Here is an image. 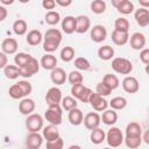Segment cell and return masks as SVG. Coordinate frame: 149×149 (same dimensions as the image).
Segmentation results:
<instances>
[{
  "label": "cell",
  "mask_w": 149,
  "mask_h": 149,
  "mask_svg": "<svg viewBox=\"0 0 149 149\" xmlns=\"http://www.w3.org/2000/svg\"><path fill=\"white\" fill-rule=\"evenodd\" d=\"M63 35L59 29L50 28L44 33L43 36V49L45 52H54L58 49L62 43Z\"/></svg>",
  "instance_id": "1"
},
{
  "label": "cell",
  "mask_w": 149,
  "mask_h": 149,
  "mask_svg": "<svg viewBox=\"0 0 149 149\" xmlns=\"http://www.w3.org/2000/svg\"><path fill=\"white\" fill-rule=\"evenodd\" d=\"M63 108L61 107V105H50L48 106L47 111L44 112V119L55 126H58L62 123L63 120Z\"/></svg>",
  "instance_id": "2"
},
{
  "label": "cell",
  "mask_w": 149,
  "mask_h": 149,
  "mask_svg": "<svg viewBox=\"0 0 149 149\" xmlns=\"http://www.w3.org/2000/svg\"><path fill=\"white\" fill-rule=\"evenodd\" d=\"M112 69L119 74H129L133 71V64L125 57H115L112 61Z\"/></svg>",
  "instance_id": "3"
},
{
  "label": "cell",
  "mask_w": 149,
  "mask_h": 149,
  "mask_svg": "<svg viewBox=\"0 0 149 149\" xmlns=\"http://www.w3.org/2000/svg\"><path fill=\"white\" fill-rule=\"evenodd\" d=\"M105 141L107 142V144L112 148H118L123 143V134L121 132L120 128L118 127H112L108 129V132L106 133V139Z\"/></svg>",
  "instance_id": "4"
},
{
  "label": "cell",
  "mask_w": 149,
  "mask_h": 149,
  "mask_svg": "<svg viewBox=\"0 0 149 149\" xmlns=\"http://www.w3.org/2000/svg\"><path fill=\"white\" fill-rule=\"evenodd\" d=\"M40 68H41L40 62H38L36 58L31 57L23 66L19 68V70H20V76L23 77V78H30V77H33L34 74H36V73L40 71Z\"/></svg>",
  "instance_id": "5"
},
{
  "label": "cell",
  "mask_w": 149,
  "mask_h": 149,
  "mask_svg": "<svg viewBox=\"0 0 149 149\" xmlns=\"http://www.w3.org/2000/svg\"><path fill=\"white\" fill-rule=\"evenodd\" d=\"M43 116L38 113H30L26 119V128L28 132H40L43 128Z\"/></svg>",
  "instance_id": "6"
},
{
  "label": "cell",
  "mask_w": 149,
  "mask_h": 149,
  "mask_svg": "<svg viewBox=\"0 0 149 149\" xmlns=\"http://www.w3.org/2000/svg\"><path fill=\"white\" fill-rule=\"evenodd\" d=\"M90 105L95 112H102L108 107V101L105 99V97L98 94L97 92H92L88 99Z\"/></svg>",
  "instance_id": "7"
},
{
  "label": "cell",
  "mask_w": 149,
  "mask_h": 149,
  "mask_svg": "<svg viewBox=\"0 0 149 149\" xmlns=\"http://www.w3.org/2000/svg\"><path fill=\"white\" fill-rule=\"evenodd\" d=\"M90 33V37L95 43H101L107 38V29L102 24H95L93 26Z\"/></svg>",
  "instance_id": "8"
},
{
  "label": "cell",
  "mask_w": 149,
  "mask_h": 149,
  "mask_svg": "<svg viewBox=\"0 0 149 149\" xmlns=\"http://www.w3.org/2000/svg\"><path fill=\"white\" fill-rule=\"evenodd\" d=\"M62 91L54 86V87H50L47 93H45V102L48 106L50 105H61V101H62Z\"/></svg>",
  "instance_id": "9"
},
{
  "label": "cell",
  "mask_w": 149,
  "mask_h": 149,
  "mask_svg": "<svg viewBox=\"0 0 149 149\" xmlns=\"http://www.w3.org/2000/svg\"><path fill=\"white\" fill-rule=\"evenodd\" d=\"M43 136L38 132H29L26 137V147L29 149H38L43 144Z\"/></svg>",
  "instance_id": "10"
},
{
  "label": "cell",
  "mask_w": 149,
  "mask_h": 149,
  "mask_svg": "<svg viewBox=\"0 0 149 149\" xmlns=\"http://www.w3.org/2000/svg\"><path fill=\"white\" fill-rule=\"evenodd\" d=\"M128 42H129L132 49H134V50H141V49H143L146 47L147 40H146L144 34H142L140 31H136V33H134V34H132L129 36Z\"/></svg>",
  "instance_id": "11"
},
{
  "label": "cell",
  "mask_w": 149,
  "mask_h": 149,
  "mask_svg": "<svg viewBox=\"0 0 149 149\" xmlns=\"http://www.w3.org/2000/svg\"><path fill=\"white\" fill-rule=\"evenodd\" d=\"M122 88L125 92L127 93H136L139 90H140V84H139V80L133 77V76H126L123 79H122Z\"/></svg>",
  "instance_id": "12"
},
{
  "label": "cell",
  "mask_w": 149,
  "mask_h": 149,
  "mask_svg": "<svg viewBox=\"0 0 149 149\" xmlns=\"http://www.w3.org/2000/svg\"><path fill=\"white\" fill-rule=\"evenodd\" d=\"M100 122H101V119H100V115L97 112H90L83 119V123H84L85 128L88 129V130H92L93 128L99 127Z\"/></svg>",
  "instance_id": "13"
},
{
  "label": "cell",
  "mask_w": 149,
  "mask_h": 149,
  "mask_svg": "<svg viewBox=\"0 0 149 149\" xmlns=\"http://www.w3.org/2000/svg\"><path fill=\"white\" fill-rule=\"evenodd\" d=\"M134 19L136 21V23L142 27V28H146L149 26V9L148 8H139L134 12Z\"/></svg>",
  "instance_id": "14"
},
{
  "label": "cell",
  "mask_w": 149,
  "mask_h": 149,
  "mask_svg": "<svg viewBox=\"0 0 149 149\" xmlns=\"http://www.w3.org/2000/svg\"><path fill=\"white\" fill-rule=\"evenodd\" d=\"M91 28V20L87 15H78L76 16V33L84 34Z\"/></svg>",
  "instance_id": "15"
},
{
  "label": "cell",
  "mask_w": 149,
  "mask_h": 149,
  "mask_svg": "<svg viewBox=\"0 0 149 149\" xmlns=\"http://www.w3.org/2000/svg\"><path fill=\"white\" fill-rule=\"evenodd\" d=\"M142 127L139 122L132 121L126 126L125 137H142Z\"/></svg>",
  "instance_id": "16"
},
{
  "label": "cell",
  "mask_w": 149,
  "mask_h": 149,
  "mask_svg": "<svg viewBox=\"0 0 149 149\" xmlns=\"http://www.w3.org/2000/svg\"><path fill=\"white\" fill-rule=\"evenodd\" d=\"M35 101L28 97H24L21 99V101L19 102V111L21 114L23 115H29L30 113H33L35 111Z\"/></svg>",
  "instance_id": "17"
},
{
  "label": "cell",
  "mask_w": 149,
  "mask_h": 149,
  "mask_svg": "<svg viewBox=\"0 0 149 149\" xmlns=\"http://www.w3.org/2000/svg\"><path fill=\"white\" fill-rule=\"evenodd\" d=\"M17 48H19L17 41L15 38H13V37H7L1 43L2 52H5L6 55H14V54H16Z\"/></svg>",
  "instance_id": "18"
},
{
  "label": "cell",
  "mask_w": 149,
  "mask_h": 149,
  "mask_svg": "<svg viewBox=\"0 0 149 149\" xmlns=\"http://www.w3.org/2000/svg\"><path fill=\"white\" fill-rule=\"evenodd\" d=\"M61 27H62V30L68 35L76 33V17L72 15L65 16L61 21Z\"/></svg>",
  "instance_id": "19"
},
{
  "label": "cell",
  "mask_w": 149,
  "mask_h": 149,
  "mask_svg": "<svg viewBox=\"0 0 149 149\" xmlns=\"http://www.w3.org/2000/svg\"><path fill=\"white\" fill-rule=\"evenodd\" d=\"M66 78H68V74H66V72L64 71V69L56 66L55 69L51 70L50 79H51V81H52L54 84H56V85H63V84L65 83Z\"/></svg>",
  "instance_id": "20"
},
{
  "label": "cell",
  "mask_w": 149,
  "mask_h": 149,
  "mask_svg": "<svg viewBox=\"0 0 149 149\" xmlns=\"http://www.w3.org/2000/svg\"><path fill=\"white\" fill-rule=\"evenodd\" d=\"M42 136L47 141H52V140L59 137L61 134H59V130L57 129V126L49 123L48 126L42 128Z\"/></svg>",
  "instance_id": "21"
},
{
  "label": "cell",
  "mask_w": 149,
  "mask_h": 149,
  "mask_svg": "<svg viewBox=\"0 0 149 149\" xmlns=\"http://www.w3.org/2000/svg\"><path fill=\"white\" fill-rule=\"evenodd\" d=\"M40 65L44 70H50L51 71L52 69H55L57 66V58L51 52H48L44 56H42V58L40 61Z\"/></svg>",
  "instance_id": "22"
},
{
  "label": "cell",
  "mask_w": 149,
  "mask_h": 149,
  "mask_svg": "<svg viewBox=\"0 0 149 149\" xmlns=\"http://www.w3.org/2000/svg\"><path fill=\"white\" fill-rule=\"evenodd\" d=\"M68 119L70 121V123L72 126H79L83 123V119H84V114L81 112V109H79L78 107H74L72 109L69 111V115Z\"/></svg>",
  "instance_id": "23"
},
{
  "label": "cell",
  "mask_w": 149,
  "mask_h": 149,
  "mask_svg": "<svg viewBox=\"0 0 149 149\" xmlns=\"http://www.w3.org/2000/svg\"><path fill=\"white\" fill-rule=\"evenodd\" d=\"M100 119H101V121L105 123V125H107V126H113V125H115L116 123V121H118V113L114 111V109H105V111H102V114L100 115Z\"/></svg>",
  "instance_id": "24"
},
{
  "label": "cell",
  "mask_w": 149,
  "mask_h": 149,
  "mask_svg": "<svg viewBox=\"0 0 149 149\" xmlns=\"http://www.w3.org/2000/svg\"><path fill=\"white\" fill-rule=\"evenodd\" d=\"M43 40V35L40 30L37 29H33L30 31H28V34L26 35V41L29 45L31 47H35V45H38Z\"/></svg>",
  "instance_id": "25"
},
{
  "label": "cell",
  "mask_w": 149,
  "mask_h": 149,
  "mask_svg": "<svg viewBox=\"0 0 149 149\" xmlns=\"http://www.w3.org/2000/svg\"><path fill=\"white\" fill-rule=\"evenodd\" d=\"M129 40V34L125 33V31H118V30H113L112 31V41L115 45H125L128 43Z\"/></svg>",
  "instance_id": "26"
},
{
  "label": "cell",
  "mask_w": 149,
  "mask_h": 149,
  "mask_svg": "<svg viewBox=\"0 0 149 149\" xmlns=\"http://www.w3.org/2000/svg\"><path fill=\"white\" fill-rule=\"evenodd\" d=\"M106 139V133L105 130H102L101 128L97 127V128H93L91 130V135H90V140L93 144H100L105 141Z\"/></svg>",
  "instance_id": "27"
},
{
  "label": "cell",
  "mask_w": 149,
  "mask_h": 149,
  "mask_svg": "<svg viewBox=\"0 0 149 149\" xmlns=\"http://www.w3.org/2000/svg\"><path fill=\"white\" fill-rule=\"evenodd\" d=\"M27 30H28V24L24 20L22 19H19L16 21H14L13 23V31L15 35L17 36H23L27 34Z\"/></svg>",
  "instance_id": "28"
},
{
  "label": "cell",
  "mask_w": 149,
  "mask_h": 149,
  "mask_svg": "<svg viewBox=\"0 0 149 149\" xmlns=\"http://www.w3.org/2000/svg\"><path fill=\"white\" fill-rule=\"evenodd\" d=\"M98 57L101 61H109L114 57V49L111 45H102L98 49Z\"/></svg>",
  "instance_id": "29"
},
{
  "label": "cell",
  "mask_w": 149,
  "mask_h": 149,
  "mask_svg": "<svg viewBox=\"0 0 149 149\" xmlns=\"http://www.w3.org/2000/svg\"><path fill=\"white\" fill-rule=\"evenodd\" d=\"M3 74L7 79H10V80H14L16 78L20 77V70H19V66L16 65H12V64H7L5 68H3Z\"/></svg>",
  "instance_id": "30"
},
{
  "label": "cell",
  "mask_w": 149,
  "mask_h": 149,
  "mask_svg": "<svg viewBox=\"0 0 149 149\" xmlns=\"http://www.w3.org/2000/svg\"><path fill=\"white\" fill-rule=\"evenodd\" d=\"M108 106H111V108L114 109V111H121V109L126 108V106H127V99L125 97H114L108 102Z\"/></svg>",
  "instance_id": "31"
},
{
  "label": "cell",
  "mask_w": 149,
  "mask_h": 149,
  "mask_svg": "<svg viewBox=\"0 0 149 149\" xmlns=\"http://www.w3.org/2000/svg\"><path fill=\"white\" fill-rule=\"evenodd\" d=\"M44 20L45 22L49 24V26H56L61 22V14L56 10H48L45 16H44Z\"/></svg>",
  "instance_id": "32"
},
{
  "label": "cell",
  "mask_w": 149,
  "mask_h": 149,
  "mask_svg": "<svg viewBox=\"0 0 149 149\" xmlns=\"http://www.w3.org/2000/svg\"><path fill=\"white\" fill-rule=\"evenodd\" d=\"M77 105H78V102H77V99H76L74 97H69V95H68V97L62 98L61 107H62L63 109H65L66 112H69L70 109L77 107Z\"/></svg>",
  "instance_id": "33"
},
{
  "label": "cell",
  "mask_w": 149,
  "mask_h": 149,
  "mask_svg": "<svg viewBox=\"0 0 149 149\" xmlns=\"http://www.w3.org/2000/svg\"><path fill=\"white\" fill-rule=\"evenodd\" d=\"M106 7H107V5H106V2L104 0H93L91 2V5H90V8H91L92 13H94V14L105 13Z\"/></svg>",
  "instance_id": "34"
},
{
  "label": "cell",
  "mask_w": 149,
  "mask_h": 149,
  "mask_svg": "<svg viewBox=\"0 0 149 149\" xmlns=\"http://www.w3.org/2000/svg\"><path fill=\"white\" fill-rule=\"evenodd\" d=\"M129 21L125 17H118L115 21H114V30H118V31H125V33H128L129 30Z\"/></svg>",
  "instance_id": "35"
},
{
  "label": "cell",
  "mask_w": 149,
  "mask_h": 149,
  "mask_svg": "<svg viewBox=\"0 0 149 149\" xmlns=\"http://www.w3.org/2000/svg\"><path fill=\"white\" fill-rule=\"evenodd\" d=\"M66 79L69 80V83H70L71 85L83 84V81H84V77H83V74H81V72H80L79 70H73V71H71V72L68 74V78H66Z\"/></svg>",
  "instance_id": "36"
},
{
  "label": "cell",
  "mask_w": 149,
  "mask_h": 149,
  "mask_svg": "<svg viewBox=\"0 0 149 149\" xmlns=\"http://www.w3.org/2000/svg\"><path fill=\"white\" fill-rule=\"evenodd\" d=\"M102 81L106 83L112 90L118 88L119 85H120V80H119V78H118L115 74H112V73H106V74L104 76V78H102Z\"/></svg>",
  "instance_id": "37"
},
{
  "label": "cell",
  "mask_w": 149,
  "mask_h": 149,
  "mask_svg": "<svg viewBox=\"0 0 149 149\" xmlns=\"http://www.w3.org/2000/svg\"><path fill=\"white\" fill-rule=\"evenodd\" d=\"M116 10L122 14V15H128V14H132L134 10H135V7H134V3L129 0H126L125 2H122L118 8Z\"/></svg>",
  "instance_id": "38"
},
{
  "label": "cell",
  "mask_w": 149,
  "mask_h": 149,
  "mask_svg": "<svg viewBox=\"0 0 149 149\" xmlns=\"http://www.w3.org/2000/svg\"><path fill=\"white\" fill-rule=\"evenodd\" d=\"M61 59L63 62H71L73 58H74V49L72 47H64L62 50H61Z\"/></svg>",
  "instance_id": "39"
},
{
  "label": "cell",
  "mask_w": 149,
  "mask_h": 149,
  "mask_svg": "<svg viewBox=\"0 0 149 149\" xmlns=\"http://www.w3.org/2000/svg\"><path fill=\"white\" fill-rule=\"evenodd\" d=\"M31 57H33V56L29 55V54H27V52H17V54H15V56H14L15 65L19 66V68H21V66H23Z\"/></svg>",
  "instance_id": "40"
},
{
  "label": "cell",
  "mask_w": 149,
  "mask_h": 149,
  "mask_svg": "<svg viewBox=\"0 0 149 149\" xmlns=\"http://www.w3.org/2000/svg\"><path fill=\"white\" fill-rule=\"evenodd\" d=\"M74 66L79 71H87L91 69V64H90L88 59L85 57H77L74 59Z\"/></svg>",
  "instance_id": "41"
},
{
  "label": "cell",
  "mask_w": 149,
  "mask_h": 149,
  "mask_svg": "<svg viewBox=\"0 0 149 149\" xmlns=\"http://www.w3.org/2000/svg\"><path fill=\"white\" fill-rule=\"evenodd\" d=\"M8 94H9V97H10L12 99H22V98H24V94H23L22 90L20 88V86L17 85V83L13 84V85L9 87Z\"/></svg>",
  "instance_id": "42"
},
{
  "label": "cell",
  "mask_w": 149,
  "mask_h": 149,
  "mask_svg": "<svg viewBox=\"0 0 149 149\" xmlns=\"http://www.w3.org/2000/svg\"><path fill=\"white\" fill-rule=\"evenodd\" d=\"M123 142L125 144L130 148V149H136L141 146L142 143V137H125L123 136Z\"/></svg>",
  "instance_id": "43"
},
{
  "label": "cell",
  "mask_w": 149,
  "mask_h": 149,
  "mask_svg": "<svg viewBox=\"0 0 149 149\" xmlns=\"http://www.w3.org/2000/svg\"><path fill=\"white\" fill-rule=\"evenodd\" d=\"M112 91H113V90H112L106 83H104V81L98 83V85H97V87H95V92H97L98 94L102 95V97L109 95V94L112 93Z\"/></svg>",
  "instance_id": "44"
},
{
  "label": "cell",
  "mask_w": 149,
  "mask_h": 149,
  "mask_svg": "<svg viewBox=\"0 0 149 149\" xmlns=\"http://www.w3.org/2000/svg\"><path fill=\"white\" fill-rule=\"evenodd\" d=\"M64 147V141L59 136L52 141H47V148L48 149H62Z\"/></svg>",
  "instance_id": "45"
},
{
  "label": "cell",
  "mask_w": 149,
  "mask_h": 149,
  "mask_svg": "<svg viewBox=\"0 0 149 149\" xmlns=\"http://www.w3.org/2000/svg\"><path fill=\"white\" fill-rule=\"evenodd\" d=\"M17 85H19L20 88L22 90L24 97H28V95L31 93V91H33V86H31V84H30L28 80H19V81H17Z\"/></svg>",
  "instance_id": "46"
},
{
  "label": "cell",
  "mask_w": 149,
  "mask_h": 149,
  "mask_svg": "<svg viewBox=\"0 0 149 149\" xmlns=\"http://www.w3.org/2000/svg\"><path fill=\"white\" fill-rule=\"evenodd\" d=\"M84 85L83 84H76V85H71V94L72 97H74L76 99H79L83 90H84Z\"/></svg>",
  "instance_id": "47"
},
{
  "label": "cell",
  "mask_w": 149,
  "mask_h": 149,
  "mask_svg": "<svg viewBox=\"0 0 149 149\" xmlns=\"http://www.w3.org/2000/svg\"><path fill=\"white\" fill-rule=\"evenodd\" d=\"M92 92H93V91H92L91 88H88V87H86V86H85L78 100H80V101H81V102H84V104L88 102V99H90V95H91V93H92Z\"/></svg>",
  "instance_id": "48"
},
{
  "label": "cell",
  "mask_w": 149,
  "mask_h": 149,
  "mask_svg": "<svg viewBox=\"0 0 149 149\" xmlns=\"http://www.w3.org/2000/svg\"><path fill=\"white\" fill-rule=\"evenodd\" d=\"M140 61H141L144 65H148V64H149V49H148V48L141 49V52H140Z\"/></svg>",
  "instance_id": "49"
},
{
  "label": "cell",
  "mask_w": 149,
  "mask_h": 149,
  "mask_svg": "<svg viewBox=\"0 0 149 149\" xmlns=\"http://www.w3.org/2000/svg\"><path fill=\"white\" fill-rule=\"evenodd\" d=\"M42 7L48 10H52L56 7V1L55 0H42Z\"/></svg>",
  "instance_id": "50"
},
{
  "label": "cell",
  "mask_w": 149,
  "mask_h": 149,
  "mask_svg": "<svg viewBox=\"0 0 149 149\" xmlns=\"http://www.w3.org/2000/svg\"><path fill=\"white\" fill-rule=\"evenodd\" d=\"M8 64V58L7 55L2 51H0V69H3L6 65Z\"/></svg>",
  "instance_id": "51"
},
{
  "label": "cell",
  "mask_w": 149,
  "mask_h": 149,
  "mask_svg": "<svg viewBox=\"0 0 149 149\" xmlns=\"http://www.w3.org/2000/svg\"><path fill=\"white\" fill-rule=\"evenodd\" d=\"M7 15H8V12H7L6 7L0 6V22L5 21V20L7 19Z\"/></svg>",
  "instance_id": "52"
},
{
  "label": "cell",
  "mask_w": 149,
  "mask_h": 149,
  "mask_svg": "<svg viewBox=\"0 0 149 149\" xmlns=\"http://www.w3.org/2000/svg\"><path fill=\"white\" fill-rule=\"evenodd\" d=\"M56 5H59L61 7H69L72 3V0H55Z\"/></svg>",
  "instance_id": "53"
},
{
  "label": "cell",
  "mask_w": 149,
  "mask_h": 149,
  "mask_svg": "<svg viewBox=\"0 0 149 149\" xmlns=\"http://www.w3.org/2000/svg\"><path fill=\"white\" fill-rule=\"evenodd\" d=\"M126 0H111V2H112V5H113V7H115V8H118L122 2H125Z\"/></svg>",
  "instance_id": "54"
},
{
  "label": "cell",
  "mask_w": 149,
  "mask_h": 149,
  "mask_svg": "<svg viewBox=\"0 0 149 149\" xmlns=\"http://www.w3.org/2000/svg\"><path fill=\"white\" fill-rule=\"evenodd\" d=\"M139 3L143 8H148L149 7V0H139Z\"/></svg>",
  "instance_id": "55"
},
{
  "label": "cell",
  "mask_w": 149,
  "mask_h": 149,
  "mask_svg": "<svg viewBox=\"0 0 149 149\" xmlns=\"http://www.w3.org/2000/svg\"><path fill=\"white\" fill-rule=\"evenodd\" d=\"M142 140L147 143V144H149V132L148 130H146V133H144V135L142 134Z\"/></svg>",
  "instance_id": "56"
},
{
  "label": "cell",
  "mask_w": 149,
  "mask_h": 149,
  "mask_svg": "<svg viewBox=\"0 0 149 149\" xmlns=\"http://www.w3.org/2000/svg\"><path fill=\"white\" fill-rule=\"evenodd\" d=\"M14 1H15V0H0V2H1L2 5H5V6H9V5H12Z\"/></svg>",
  "instance_id": "57"
},
{
  "label": "cell",
  "mask_w": 149,
  "mask_h": 149,
  "mask_svg": "<svg viewBox=\"0 0 149 149\" xmlns=\"http://www.w3.org/2000/svg\"><path fill=\"white\" fill-rule=\"evenodd\" d=\"M30 0H19V2H21V3H28Z\"/></svg>",
  "instance_id": "58"
}]
</instances>
